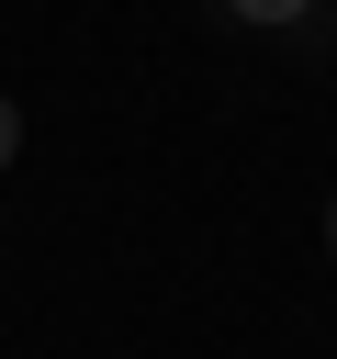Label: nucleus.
I'll return each mask as SVG.
<instances>
[{"mask_svg":"<svg viewBox=\"0 0 337 359\" xmlns=\"http://www.w3.org/2000/svg\"><path fill=\"white\" fill-rule=\"evenodd\" d=\"M225 11H236V22H303L315 0H225Z\"/></svg>","mask_w":337,"mask_h":359,"instance_id":"nucleus-1","label":"nucleus"},{"mask_svg":"<svg viewBox=\"0 0 337 359\" xmlns=\"http://www.w3.org/2000/svg\"><path fill=\"white\" fill-rule=\"evenodd\" d=\"M22 157V112H11V90H0V168Z\"/></svg>","mask_w":337,"mask_h":359,"instance_id":"nucleus-2","label":"nucleus"},{"mask_svg":"<svg viewBox=\"0 0 337 359\" xmlns=\"http://www.w3.org/2000/svg\"><path fill=\"white\" fill-rule=\"evenodd\" d=\"M326 258H337V202H326Z\"/></svg>","mask_w":337,"mask_h":359,"instance_id":"nucleus-3","label":"nucleus"}]
</instances>
